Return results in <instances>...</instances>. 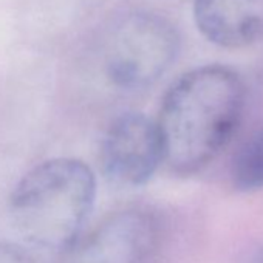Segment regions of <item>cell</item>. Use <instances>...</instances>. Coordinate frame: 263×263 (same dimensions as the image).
<instances>
[{
  "instance_id": "obj_1",
  "label": "cell",
  "mask_w": 263,
  "mask_h": 263,
  "mask_svg": "<svg viewBox=\"0 0 263 263\" xmlns=\"http://www.w3.org/2000/svg\"><path fill=\"white\" fill-rule=\"evenodd\" d=\"M246 88L224 65L184 73L166 91L157 125L164 163L177 175H194L212 163L240 125Z\"/></svg>"
},
{
  "instance_id": "obj_2",
  "label": "cell",
  "mask_w": 263,
  "mask_h": 263,
  "mask_svg": "<svg viewBox=\"0 0 263 263\" xmlns=\"http://www.w3.org/2000/svg\"><path fill=\"white\" fill-rule=\"evenodd\" d=\"M95 200L93 171L76 158H53L34 166L16 184L10 214L28 243L65 251L78 243Z\"/></svg>"
},
{
  "instance_id": "obj_3",
  "label": "cell",
  "mask_w": 263,
  "mask_h": 263,
  "mask_svg": "<svg viewBox=\"0 0 263 263\" xmlns=\"http://www.w3.org/2000/svg\"><path fill=\"white\" fill-rule=\"evenodd\" d=\"M178 51L180 36L169 21L149 13L130 14L108 37L105 74L122 90H141L155 84L172 67Z\"/></svg>"
},
{
  "instance_id": "obj_4",
  "label": "cell",
  "mask_w": 263,
  "mask_h": 263,
  "mask_svg": "<svg viewBox=\"0 0 263 263\" xmlns=\"http://www.w3.org/2000/svg\"><path fill=\"white\" fill-rule=\"evenodd\" d=\"M99 160L110 183L121 187L146 184L164 163L157 121L138 111L116 116L102 137Z\"/></svg>"
},
{
  "instance_id": "obj_5",
  "label": "cell",
  "mask_w": 263,
  "mask_h": 263,
  "mask_svg": "<svg viewBox=\"0 0 263 263\" xmlns=\"http://www.w3.org/2000/svg\"><path fill=\"white\" fill-rule=\"evenodd\" d=\"M161 240L163 224L155 212L124 209L105 218L74 245L71 263H152Z\"/></svg>"
},
{
  "instance_id": "obj_6",
  "label": "cell",
  "mask_w": 263,
  "mask_h": 263,
  "mask_svg": "<svg viewBox=\"0 0 263 263\" xmlns=\"http://www.w3.org/2000/svg\"><path fill=\"white\" fill-rule=\"evenodd\" d=\"M200 33L223 48H241L263 41V0H195Z\"/></svg>"
},
{
  "instance_id": "obj_7",
  "label": "cell",
  "mask_w": 263,
  "mask_h": 263,
  "mask_svg": "<svg viewBox=\"0 0 263 263\" xmlns=\"http://www.w3.org/2000/svg\"><path fill=\"white\" fill-rule=\"evenodd\" d=\"M231 183L241 194L263 191V125L246 135L231 163Z\"/></svg>"
},
{
  "instance_id": "obj_8",
  "label": "cell",
  "mask_w": 263,
  "mask_h": 263,
  "mask_svg": "<svg viewBox=\"0 0 263 263\" xmlns=\"http://www.w3.org/2000/svg\"><path fill=\"white\" fill-rule=\"evenodd\" d=\"M0 263H36V260L17 245L0 243Z\"/></svg>"
},
{
  "instance_id": "obj_9",
  "label": "cell",
  "mask_w": 263,
  "mask_h": 263,
  "mask_svg": "<svg viewBox=\"0 0 263 263\" xmlns=\"http://www.w3.org/2000/svg\"><path fill=\"white\" fill-rule=\"evenodd\" d=\"M251 263H263V248L252 257V260H251Z\"/></svg>"
}]
</instances>
